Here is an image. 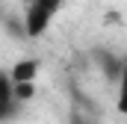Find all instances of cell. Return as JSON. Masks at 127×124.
<instances>
[{"mask_svg":"<svg viewBox=\"0 0 127 124\" xmlns=\"http://www.w3.org/2000/svg\"><path fill=\"white\" fill-rule=\"evenodd\" d=\"M65 6V0H32L24 9V35L27 38H38L50 30L53 18L59 15V9Z\"/></svg>","mask_w":127,"mask_h":124,"instance_id":"1","label":"cell"},{"mask_svg":"<svg viewBox=\"0 0 127 124\" xmlns=\"http://www.w3.org/2000/svg\"><path fill=\"white\" fill-rule=\"evenodd\" d=\"M18 109V100H15V83L6 71H0V124L9 121Z\"/></svg>","mask_w":127,"mask_h":124,"instance_id":"2","label":"cell"},{"mask_svg":"<svg viewBox=\"0 0 127 124\" xmlns=\"http://www.w3.org/2000/svg\"><path fill=\"white\" fill-rule=\"evenodd\" d=\"M95 62H97V68H100V71L106 74V80L118 83V77H121V68H124V59H121L118 53L97 47V50H95Z\"/></svg>","mask_w":127,"mask_h":124,"instance_id":"3","label":"cell"},{"mask_svg":"<svg viewBox=\"0 0 127 124\" xmlns=\"http://www.w3.org/2000/svg\"><path fill=\"white\" fill-rule=\"evenodd\" d=\"M35 74H38V62L35 59H21V62H15V68L9 71V77H12L15 86L18 83H35Z\"/></svg>","mask_w":127,"mask_h":124,"instance_id":"4","label":"cell"},{"mask_svg":"<svg viewBox=\"0 0 127 124\" xmlns=\"http://www.w3.org/2000/svg\"><path fill=\"white\" fill-rule=\"evenodd\" d=\"M115 109L118 115L127 118V59H124V68H121V77H118V97H115Z\"/></svg>","mask_w":127,"mask_h":124,"instance_id":"5","label":"cell"},{"mask_svg":"<svg viewBox=\"0 0 127 124\" xmlns=\"http://www.w3.org/2000/svg\"><path fill=\"white\" fill-rule=\"evenodd\" d=\"M32 94H35V83H18L15 86V100L18 103H27Z\"/></svg>","mask_w":127,"mask_h":124,"instance_id":"6","label":"cell"},{"mask_svg":"<svg viewBox=\"0 0 127 124\" xmlns=\"http://www.w3.org/2000/svg\"><path fill=\"white\" fill-rule=\"evenodd\" d=\"M71 124H86V121H83V118H80V115H74V121H71Z\"/></svg>","mask_w":127,"mask_h":124,"instance_id":"7","label":"cell"},{"mask_svg":"<svg viewBox=\"0 0 127 124\" xmlns=\"http://www.w3.org/2000/svg\"><path fill=\"white\" fill-rule=\"evenodd\" d=\"M21 3H24V6H30V3H32V0H21Z\"/></svg>","mask_w":127,"mask_h":124,"instance_id":"8","label":"cell"}]
</instances>
